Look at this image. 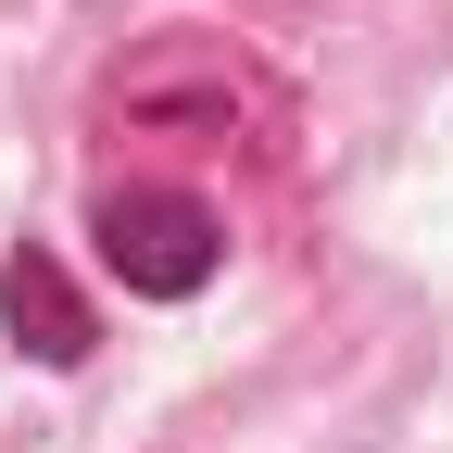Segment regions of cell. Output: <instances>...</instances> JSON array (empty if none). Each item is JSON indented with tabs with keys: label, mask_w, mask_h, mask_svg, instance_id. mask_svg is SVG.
I'll return each mask as SVG.
<instances>
[{
	"label": "cell",
	"mask_w": 453,
	"mask_h": 453,
	"mask_svg": "<svg viewBox=\"0 0 453 453\" xmlns=\"http://www.w3.org/2000/svg\"><path fill=\"white\" fill-rule=\"evenodd\" d=\"M101 265L127 277L139 303H189V290H214L226 226H214L202 189H113L101 202Z\"/></svg>",
	"instance_id": "1"
},
{
	"label": "cell",
	"mask_w": 453,
	"mask_h": 453,
	"mask_svg": "<svg viewBox=\"0 0 453 453\" xmlns=\"http://www.w3.org/2000/svg\"><path fill=\"white\" fill-rule=\"evenodd\" d=\"M0 303H13V327L38 315V353H50V365H76V353H88V327H76L64 290H50V265H13V290H0Z\"/></svg>",
	"instance_id": "2"
}]
</instances>
